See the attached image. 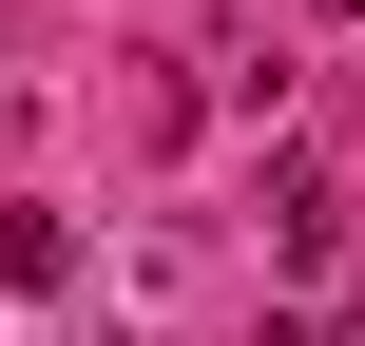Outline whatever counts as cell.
Returning <instances> with one entry per match:
<instances>
[{"mask_svg":"<svg viewBox=\"0 0 365 346\" xmlns=\"http://www.w3.org/2000/svg\"><path fill=\"white\" fill-rule=\"evenodd\" d=\"M346 231V193H327V154H269V250H327Z\"/></svg>","mask_w":365,"mask_h":346,"instance_id":"6da1fadb","label":"cell"},{"mask_svg":"<svg viewBox=\"0 0 365 346\" xmlns=\"http://www.w3.org/2000/svg\"><path fill=\"white\" fill-rule=\"evenodd\" d=\"M308 19H365V0H308Z\"/></svg>","mask_w":365,"mask_h":346,"instance_id":"7a4b0ae2","label":"cell"},{"mask_svg":"<svg viewBox=\"0 0 365 346\" xmlns=\"http://www.w3.org/2000/svg\"><path fill=\"white\" fill-rule=\"evenodd\" d=\"M346 346H365V308H346Z\"/></svg>","mask_w":365,"mask_h":346,"instance_id":"3957f363","label":"cell"},{"mask_svg":"<svg viewBox=\"0 0 365 346\" xmlns=\"http://www.w3.org/2000/svg\"><path fill=\"white\" fill-rule=\"evenodd\" d=\"M327 346H346V327H327Z\"/></svg>","mask_w":365,"mask_h":346,"instance_id":"277c9868","label":"cell"}]
</instances>
